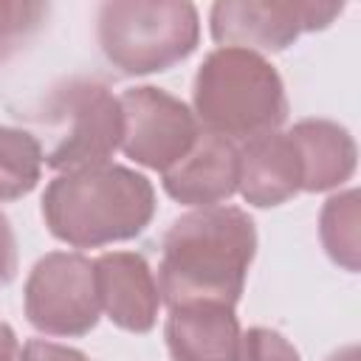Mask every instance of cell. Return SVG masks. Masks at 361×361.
Segmentation results:
<instances>
[{"instance_id": "cell-11", "label": "cell", "mask_w": 361, "mask_h": 361, "mask_svg": "<svg viewBox=\"0 0 361 361\" xmlns=\"http://www.w3.org/2000/svg\"><path fill=\"white\" fill-rule=\"evenodd\" d=\"M161 183L183 206H220L237 192V144L200 130L195 147L164 172Z\"/></svg>"}, {"instance_id": "cell-8", "label": "cell", "mask_w": 361, "mask_h": 361, "mask_svg": "<svg viewBox=\"0 0 361 361\" xmlns=\"http://www.w3.org/2000/svg\"><path fill=\"white\" fill-rule=\"evenodd\" d=\"M118 104L124 116V155L161 175L172 169L200 135L195 113L161 87H130L118 96Z\"/></svg>"}, {"instance_id": "cell-1", "label": "cell", "mask_w": 361, "mask_h": 361, "mask_svg": "<svg viewBox=\"0 0 361 361\" xmlns=\"http://www.w3.org/2000/svg\"><path fill=\"white\" fill-rule=\"evenodd\" d=\"M257 254L254 220L237 206L180 214L164 234L158 290L166 307L214 302L234 307Z\"/></svg>"}, {"instance_id": "cell-2", "label": "cell", "mask_w": 361, "mask_h": 361, "mask_svg": "<svg viewBox=\"0 0 361 361\" xmlns=\"http://www.w3.org/2000/svg\"><path fill=\"white\" fill-rule=\"evenodd\" d=\"M48 231L73 248H102L138 237L155 217L152 183L121 164L56 175L42 195Z\"/></svg>"}, {"instance_id": "cell-6", "label": "cell", "mask_w": 361, "mask_h": 361, "mask_svg": "<svg viewBox=\"0 0 361 361\" xmlns=\"http://www.w3.org/2000/svg\"><path fill=\"white\" fill-rule=\"evenodd\" d=\"M25 319L45 336H87L102 316L93 259L76 251H51L37 259L23 290Z\"/></svg>"}, {"instance_id": "cell-18", "label": "cell", "mask_w": 361, "mask_h": 361, "mask_svg": "<svg viewBox=\"0 0 361 361\" xmlns=\"http://www.w3.org/2000/svg\"><path fill=\"white\" fill-rule=\"evenodd\" d=\"M17 361H90L82 350L68 347V344H56V341H42V338H31L23 344L20 358Z\"/></svg>"}, {"instance_id": "cell-12", "label": "cell", "mask_w": 361, "mask_h": 361, "mask_svg": "<svg viewBox=\"0 0 361 361\" xmlns=\"http://www.w3.org/2000/svg\"><path fill=\"white\" fill-rule=\"evenodd\" d=\"M164 338L172 361H237L243 330L234 307L192 302L169 307Z\"/></svg>"}, {"instance_id": "cell-3", "label": "cell", "mask_w": 361, "mask_h": 361, "mask_svg": "<svg viewBox=\"0 0 361 361\" xmlns=\"http://www.w3.org/2000/svg\"><path fill=\"white\" fill-rule=\"evenodd\" d=\"M192 113L203 133L231 144L276 133L288 118V96L276 68L243 48H214L195 73Z\"/></svg>"}, {"instance_id": "cell-13", "label": "cell", "mask_w": 361, "mask_h": 361, "mask_svg": "<svg viewBox=\"0 0 361 361\" xmlns=\"http://www.w3.org/2000/svg\"><path fill=\"white\" fill-rule=\"evenodd\" d=\"M299 164L302 192H330L353 178L355 172V141L353 135L327 118H302L288 130Z\"/></svg>"}, {"instance_id": "cell-16", "label": "cell", "mask_w": 361, "mask_h": 361, "mask_svg": "<svg viewBox=\"0 0 361 361\" xmlns=\"http://www.w3.org/2000/svg\"><path fill=\"white\" fill-rule=\"evenodd\" d=\"M48 6L45 3H0V65L8 62L23 42H28L45 23Z\"/></svg>"}, {"instance_id": "cell-14", "label": "cell", "mask_w": 361, "mask_h": 361, "mask_svg": "<svg viewBox=\"0 0 361 361\" xmlns=\"http://www.w3.org/2000/svg\"><path fill=\"white\" fill-rule=\"evenodd\" d=\"M42 144L20 127L0 124V203L31 195L42 178Z\"/></svg>"}, {"instance_id": "cell-7", "label": "cell", "mask_w": 361, "mask_h": 361, "mask_svg": "<svg viewBox=\"0 0 361 361\" xmlns=\"http://www.w3.org/2000/svg\"><path fill=\"white\" fill-rule=\"evenodd\" d=\"M341 11V3L220 0L212 6L209 25L220 48H243L262 56L290 48L307 31L327 28Z\"/></svg>"}, {"instance_id": "cell-5", "label": "cell", "mask_w": 361, "mask_h": 361, "mask_svg": "<svg viewBox=\"0 0 361 361\" xmlns=\"http://www.w3.org/2000/svg\"><path fill=\"white\" fill-rule=\"evenodd\" d=\"M39 113V124L51 133V147L42 149V161L59 175L110 164L121 147L124 116L118 96L96 79L59 85Z\"/></svg>"}, {"instance_id": "cell-20", "label": "cell", "mask_w": 361, "mask_h": 361, "mask_svg": "<svg viewBox=\"0 0 361 361\" xmlns=\"http://www.w3.org/2000/svg\"><path fill=\"white\" fill-rule=\"evenodd\" d=\"M17 358H20L17 336L6 322H0V361H17Z\"/></svg>"}, {"instance_id": "cell-21", "label": "cell", "mask_w": 361, "mask_h": 361, "mask_svg": "<svg viewBox=\"0 0 361 361\" xmlns=\"http://www.w3.org/2000/svg\"><path fill=\"white\" fill-rule=\"evenodd\" d=\"M327 361H358V350H355V344H350V347H344V350L333 353Z\"/></svg>"}, {"instance_id": "cell-17", "label": "cell", "mask_w": 361, "mask_h": 361, "mask_svg": "<svg viewBox=\"0 0 361 361\" xmlns=\"http://www.w3.org/2000/svg\"><path fill=\"white\" fill-rule=\"evenodd\" d=\"M237 361H302L296 347L271 327H251L243 333Z\"/></svg>"}, {"instance_id": "cell-4", "label": "cell", "mask_w": 361, "mask_h": 361, "mask_svg": "<svg viewBox=\"0 0 361 361\" xmlns=\"http://www.w3.org/2000/svg\"><path fill=\"white\" fill-rule=\"evenodd\" d=\"M96 37L113 68L147 76L195 54L200 20L197 8L183 0H113L99 6Z\"/></svg>"}, {"instance_id": "cell-10", "label": "cell", "mask_w": 361, "mask_h": 361, "mask_svg": "<svg viewBox=\"0 0 361 361\" xmlns=\"http://www.w3.org/2000/svg\"><path fill=\"white\" fill-rule=\"evenodd\" d=\"M237 192L257 209L279 206L302 192V164L288 133H265L237 147Z\"/></svg>"}, {"instance_id": "cell-15", "label": "cell", "mask_w": 361, "mask_h": 361, "mask_svg": "<svg viewBox=\"0 0 361 361\" xmlns=\"http://www.w3.org/2000/svg\"><path fill=\"white\" fill-rule=\"evenodd\" d=\"M319 237L336 265L350 274L358 271V189H347L327 197L319 214Z\"/></svg>"}, {"instance_id": "cell-19", "label": "cell", "mask_w": 361, "mask_h": 361, "mask_svg": "<svg viewBox=\"0 0 361 361\" xmlns=\"http://www.w3.org/2000/svg\"><path fill=\"white\" fill-rule=\"evenodd\" d=\"M17 237H14V228L8 223V217L0 212V288L11 285L14 276H17Z\"/></svg>"}, {"instance_id": "cell-9", "label": "cell", "mask_w": 361, "mask_h": 361, "mask_svg": "<svg viewBox=\"0 0 361 361\" xmlns=\"http://www.w3.org/2000/svg\"><path fill=\"white\" fill-rule=\"evenodd\" d=\"M102 313L127 333H149L158 322L161 290L149 262L135 251H107L93 259Z\"/></svg>"}]
</instances>
